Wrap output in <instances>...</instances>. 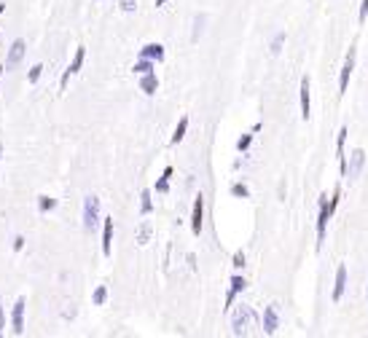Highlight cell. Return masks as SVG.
I'll use <instances>...</instances> for the list:
<instances>
[{"instance_id": "obj_7", "label": "cell", "mask_w": 368, "mask_h": 338, "mask_svg": "<svg viewBox=\"0 0 368 338\" xmlns=\"http://www.w3.org/2000/svg\"><path fill=\"white\" fill-rule=\"evenodd\" d=\"M25 54H27V43H25V41H14V43H11V49H8L6 67H8V70H16V65L25 59Z\"/></svg>"}, {"instance_id": "obj_19", "label": "cell", "mask_w": 368, "mask_h": 338, "mask_svg": "<svg viewBox=\"0 0 368 338\" xmlns=\"http://www.w3.org/2000/svg\"><path fill=\"white\" fill-rule=\"evenodd\" d=\"M170 177H172V167L164 169V174L156 180V193H167L170 191Z\"/></svg>"}, {"instance_id": "obj_2", "label": "cell", "mask_w": 368, "mask_h": 338, "mask_svg": "<svg viewBox=\"0 0 368 338\" xmlns=\"http://www.w3.org/2000/svg\"><path fill=\"white\" fill-rule=\"evenodd\" d=\"M81 220H84V231L86 234H94L100 226V199L94 193H89L84 199V212H81Z\"/></svg>"}, {"instance_id": "obj_25", "label": "cell", "mask_w": 368, "mask_h": 338, "mask_svg": "<svg viewBox=\"0 0 368 338\" xmlns=\"http://www.w3.org/2000/svg\"><path fill=\"white\" fill-rule=\"evenodd\" d=\"M282 46H285V32H277V35H274V41H271V46H269V49H271V54L277 56V54L282 51Z\"/></svg>"}, {"instance_id": "obj_23", "label": "cell", "mask_w": 368, "mask_h": 338, "mask_svg": "<svg viewBox=\"0 0 368 338\" xmlns=\"http://www.w3.org/2000/svg\"><path fill=\"white\" fill-rule=\"evenodd\" d=\"M57 204H59V202H57V199H51V196H41V199H38L41 212H51V209H54Z\"/></svg>"}, {"instance_id": "obj_12", "label": "cell", "mask_w": 368, "mask_h": 338, "mask_svg": "<svg viewBox=\"0 0 368 338\" xmlns=\"http://www.w3.org/2000/svg\"><path fill=\"white\" fill-rule=\"evenodd\" d=\"M201 215H205V199H201V196H196L194 212H191V231H194L196 236L201 234Z\"/></svg>"}, {"instance_id": "obj_5", "label": "cell", "mask_w": 368, "mask_h": 338, "mask_svg": "<svg viewBox=\"0 0 368 338\" xmlns=\"http://www.w3.org/2000/svg\"><path fill=\"white\" fill-rule=\"evenodd\" d=\"M363 164H365V153H363L360 148H355L352 156H349V161H347V167H344V177L355 180V177L363 172Z\"/></svg>"}, {"instance_id": "obj_6", "label": "cell", "mask_w": 368, "mask_h": 338, "mask_svg": "<svg viewBox=\"0 0 368 338\" xmlns=\"http://www.w3.org/2000/svg\"><path fill=\"white\" fill-rule=\"evenodd\" d=\"M25 306H27V301L25 298H16L14 309H11V330H14L16 335L25 333Z\"/></svg>"}, {"instance_id": "obj_13", "label": "cell", "mask_w": 368, "mask_h": 338, "mask_svg": "<svg viewBox=\"0 0 368 338\" xmlns=\"http://www.w3.org/2000/svg\"><path fill=\"white\" fill-rule=\"evenodd\" d=\"M140 56L142 59H151V62H161L164 59V46L161 43H148L140 49Z\"/></svg>"}, {"instance_id": "obj_37", "label": "cell", "mask_w": 368, "mask_h": 338, "mask_svg": "<svg viewBox=\"0 0 368 338\" xmlns=\"http://www.w3.org/2000/svg\"><path fill=\"white\" fill-rule=\"evenodd\" d=\"M3 70H6V67H0V78H3Z\"/></svg>"}, {"instance_id": "obj_3", "label": "cell", "mask_w": 368, "mask_h": 338, "mask_svg": "<svg viewBox=\"0 0 368 338\" xmlns=\"http://www.w3.org/2000/svg\"><path fill=\"white\" fill-rule=\"evenodd\" d=\"M255 320V314L250 306H236L234 317H231V333L240 338V335H247V328H250V322Z\"/></svg>"}, {"instance_id": "obj_36", "label": "cell", "mask_w": 368, "mask_h": 338, "mask_svg": "<svg viewBox=\"0 0 368 338\" xmlns=\"http://www.w3.org/2000/svg\"><path fill=\"white\" fill-rule=\"evenodd\" d=\"M0 158H3V145H0Z\"/></svg>"}, {"instance_id": "obj_26", "label": "cell", "mask_w": 368, "mask_h": 338, "mask_svg": "<svg viewBox=\"0 0 368 338\" xmlns=\"http://www.w3.org/2000/svg\"><path fill=\"white\" fill-rule=\"evenodd\" d=\"M231 196H236V199H247V196H250V191H247V185L234 183V185H231Z\"/></svg>"}, {"instance_id": "obj_18", "label": "cell", "mask_w": 368, "mask_h": 338, "mask_svg": "<svg viewBox=\"0 0 368 338\" xmlns=\"http://www.w3.org/2000/svg\"><path fill=\"white\" fill-rule=\"evenodd\" d=\"M186 129H188V115H183L180 121H177V126H175V134H172V145H177L180 140L186 137Z\"/></svg>"}, {"instance_id": "obj_15", "label": "cell", "mask_w": 368, "mask_h": 338, "mask_svg": "<svg viewBox=\"0 0 368 338\" xmlns=\"http://www.w3.org/2000/svg\"><path fill=\"white\" fill-rule=\"evenodd\" d=\"M344 290H347V266H339L336 269V287H334V301L336 304L344 298Z\"/></svg>"}, {"instance_id": "obj_29", "label": "cell", "mask_w": 368, "mask_h": 338, "mask_svg": "<svg viewBox=\"0 0 368 338\" xmlns=\"http://www.w3.org/2000/svg\"><path fill=\"white\" fill-rule=\"evenodd\" d=\"M41 73H43V65H35V67H30V75H27V81H30V84H38Z\"/></svg>"}, {"instance_id": "obj_17", "label": "cell", "mask_w": 368, "mask_h": 338, "mask_svg": "<svg viewBox=\"0 0 368 338\" xmlns=\"http://www.w3.org/2000/svg\"><path fill=\"white\" fill-rule=\"evenodd\" d=\"M140 89L145 91L148 97H151V94H156V89H159V78L153 75V73H145V75L140 78Z\"/></svg>"}, {"instance_id": "obj_20", "label": "cell", "mask_w": 368, "mask_h": 338, "mask_svg": "<svg viewBox=\"0 0 368 338\" xmlns=\"http://www.w3.org/2000/svg\"><path fill=\"white\" fill-rule=\"evenodd\" d=\"M140 212H142V215H151V212H153L151 191H142V193H140Z\"/></svg>"}, {"instance_id": "obj_11", "label": "cell", "mask_w": 368, "mask_h": 338, "mask_svg": "<svg viewBox=\"0 0 368 338\" xmlns=\"http://www.w3.org/2000/svg\"><path fill=\"white\" fill-rule=\"evenodd\" d=\"M245 287H247V282H245V279H242L240 274L231 276V287H229V293H226V306H223V309H231V306H234V298L240 295Z\"/></svg>"}, {"instance_id": "obj_31", "label": "cell", "mask_w": 368, "mask_h": 338, "mask_svg": "<svg viewBox=\"0 0 368 338\" xmlns=\"http://www.w3.org/2000/svg\"><path fill=\"white\" fill-rule=\"evenodd\" d=\"M231 266H234V269H242V266H245V252H242V250L234 252V263H231Z\"/></svg>"}, {"instance_id": "obj_24", "label": "cell", "mask_w": 368, "mask_h": 338, "mask_svg": "<svg viewBox=\"0 0 368 338\" xmlns=\"http://www.w3.org/2000/svg\"><path fill=\"white\" fill-rule=\"evenodd\" d=\"M205 22H207V16H205V14H199V16L194 19V35H191V41H199L201 30H205Z\"/></svg>"}, {"instance_id": "obj_35", "label": "cell", "mask_w": 368, "mask_h": 338, "mask_svg": "<svg viewBox=\"0 0 368 338\" xmlns=\"http://www.w3.org/2000/svg\"><path fill=\"white\" fill-rule=\"evenodd\" d=\"M164 3H167V0H156V6H159V8H161V6H164Z\"/></svg>"}, {"instance_id": "obj_1", "label": "cell", "mask_w": 368, "mask_h": 338, "mask_svg": "<svg viewBox=\"0 0 368 338\" xmlns=\"http://www.w3.org/2000/svg\"><path fill=\"white\" fill-rule=\"evenodd\" d=\"M339 196H341L339 188L334 191L330 202H328L325 193H320V202H317V207H320V212H317V250L323 247V242H325V228H328V220H330V215H334V209L339 204Z\"/></svg>"}, {"instance_id": "obj_8", "label": "cell", "mask_w": 368, "mask_h": 338, "mask_svg": "<svg viewBox=\"0 0 368 338\" xmlns=\"http://www.w3.org/2000/svg\"><path fill=\"white\" fill-rule=\"evenodd\" d=\"M280 328V311H277V304H269L264 309V333L266 335H274Z\"/></svg>"}, {"instance_id": "obj_28", "label": "cell", "mask_w": 368, "mask_h": 338, "mask_svg": "<svg viewBox=\"0 0 368 338\" xmlns=\"http://www.w3.org/2000/svg\"><path fill=\"white\" fill-rule=\"evenodd\" d=\"M250 143H253V134H242L240 140H236V150H240V153H245V150L250 148Z\"/></svg>"}, {"instance_id": "obj_10", "label": "cell", "mask_w": 368, "mask_h": 338, "mask_svg": "<svg viewBox=\"0 0 368 338\" xmlns=\"http://www.w3.org/2000/svg\"><path fill=\"white\" fill-rule=\"evenodd\" d=\"M312 115V102H309V78H301V118L309 121Z\"/></svg>"}, {"instance_id": "obj_34", "label": "cell", "mask_w": 368, "mask_h": 338, "mask_svg": "<svg viewBox=\"0 0 368 338\" xmlns=\"http://www.w3.org/2000/svg\"><path fill=\"white\" fill-rule=\"evenodd\" d=\"M3 328H6V311L0 309V335H3Z\"/></svg>"}, {"instance_id": "obj_9", "label": "cell", "mask_w": 368, "mask_h": 338, "mask_svg": "<svg viewBox=\"0 0 368 338\" xmlns=\"http://www.w3.org/2000/svg\"><path fill=\"white\" fill-rule=\"evenodd\" d=\"M352 70H355V49H349V51H347V59H344V67H341V78H339V94H344V91H347Z\"/></svg>"}, {"instance_id": "obj_33", "label": "cell", "mask_w": 368, "mask_h": 338, "mask_svg": "<svg viewBox=\"0 0 368 338\" xmlns=\"http://www.w3.org/2000/svg\"><path fill=\"white\" fill-rule=\"evenodd\" d=\"M22 247H25V239H22V236H16V239H14V250L19 252Z\"/></svg>"}, {"instance_id": "obj_21", "label": "cell", "mask_w": 368, "mask_h": 338, "mask_svg": "<svg viewBox=\"0 0 368 338\" xmlns=\"http://www.w3.org/2000/svg\"><path fill=\"white\" fill-rule=\"evenodd\" d=\"M105 301H108V287H105V285H100V287L91 293V304H94V306H102Z\"/></svg>"}, {"instance_id": "obj_32", "label": "cell", "mask_w": 368, "mask_h": 338, "mask_svg": "<svg viewBox=\"0 0 368 338\" xmlns=\"http://www.w3.org/2000/svg\"><path fill=\"white\" fill-rule=\"evenodd\" d=\"M365 16H368V0L360 3V22H365Z\"/></svg>"}, {"instance_id": "obj_4", "label": "cell", "mask_w": 368, "mask_h": 338, "mask_svg": "<svg viewBox=\"0 0 368 338\" xmlns=\"http://www.w3.org/2000/svg\"><path fill=\"white\" fill-rule=\"evenodd\" d=\"M84 59H86V49H84V46H81V49L76 51V56H73V62L67 65V70L62 73V78H59V89H67V81L73 78V75L78 73L81 67H84Z\"/></svg>"}, {"instance_id": "obj_14", "label": "cell", "mask_w": 368, "mask_h": 338, "mask_svg": "<svg viewBox=\"0 0 368 338\" xmlns=\"http://www.w3.org/2000/svg\"><path fill=\"white\" fill-rule=\"evenodd\" d=\"M347 126L339 129V137H336V156H339V167H341V177H344V167H347V153H344V143H347Z\"/></svg>"}, {"instance_id": "obj_27", "label": "cell", "mask_w": 368, "mask_h": 338, "mask_svg": "<svg viewBox=\"0 0 368 338\" xmlns=\"http://www.w3.org/2000/svg\"><path fill=\"white\" fill-rule=\"evenodd\" d=\"M148 239H151V226L142 223V226L137 228V244H145Z\"/></svg>"}, {"instance_id": "obj_22", "label": "cell", "mask_w": 368, "mask_h": 338, "mask_svg": "<svg viewBox=\"0 0 368 338\" xmlns=\"http://www.w3.org/2000/svg\"><path fill=\"white\" fill-rule=\"evenodd\" d=\"M132 70H135V73H137V75H145V73H153V62H151V59H142V56H140V62H137V65L132 67Z\"/></svg>"}, {"instance_id": "obj_30", "label": "cell", "mask_w": 368, "mask_h": 338, "mask_svg": "<svg viewBox=\"0 0 368 338\" xmlns=\"http://www.w3.org/2000/svg\"><path fill=\"white\" fill-rule=\"evenodd\" d=\"M118 6H121V11H126V14H132L137 8V0H118Z\"/></svg>"}, {"instance_id": "obj_16", "label": "cell", "mask_w": 368, "mask_h": 338, "mask_svg": "<svg viewBox=\"0 0 368 338\" xmlns=\"http://www.w3.org/2000/svg\"><path fill=\"white\" fill-rule=\"evenodd\" d=\"M111 244H113V217L102 220V255H111Z\"/></svg>"}]
</instances>
